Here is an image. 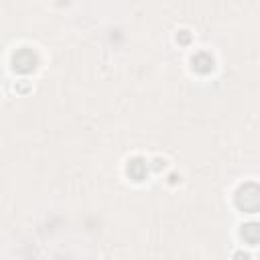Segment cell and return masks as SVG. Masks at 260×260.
<instances>
[{"label":"cell","instance_id":"4","mask_svg":"<svg viewBox=\"0 0 260 260\" xmlns=\"http://www.w3.org/2000/svg\"><path fill=\"white\" fill-rule=\"evenodd\" d=\"M242 238L248 242V244H256L258 242V225L256 223H248V225H244L242 228Z\"/></svg>","mask_w":260,"mask_h":260},{"label":"cell","instance_id":"5","mask_svg":"<svg viewBox=\"0 0 260 260\" xmlns=\"http://www.w3.org/2000/svg\"><path fill=\"white\" fill-rule=\"evenodd\" d=\"M236 258H238V260H250L248 254H236Z\"/></svg>","mask_w":260,"mask_h":260},{"label":"cell","instance_id":"1","mask_svg":"<svg viewBox=\"0 0 260 260\" xmlns=\"http://www.w3.org/2000/svg\"><path fill=\"white\" fill-rule=\"evenodd\" d=\"M236 203L240 209L244 211H258V205H260V195H258V187L256 183H248L244 187L238 189V195H236Z\"/></svg>","mask_w":260,"mask_h":260},{"label":"cell","instance_id":"3","mask_svg":"<svg viewBox=\"0 0 260 260\" xmlns=\"http://www.w3.org/2000/svg\"><path fill=\"white\" fill-rule=\"evenodd\" d=\"M193 67L197 71H201V73H207L213 67V59L209 55H205V53H199L197 57H193Z\"/></svg>","mask_w":260,"mask_h":260},{"label":"cell","instance_id":"2","mask_svg":"<svg viewBox=\"0 0 260 260\" xmlns=\"http://www.w3.org/2000/svg\"><path fill=\"white\" fill-rule=\"evenodd\" d=\"M35 63H37V59H35V55H32L28 49H20V51L14 53V57H12V65H14V69L20 71V73H26V71L35 69Z\"/></svg>","mask_w":260,"mask_h":260}]
</instances>
